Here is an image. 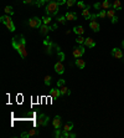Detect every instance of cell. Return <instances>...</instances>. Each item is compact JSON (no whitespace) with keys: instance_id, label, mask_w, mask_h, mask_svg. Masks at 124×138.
<instances>
[{"instance_id":"cell-24","label":"cell","mask_w":124,"mask_h":138,"mask_svg":"<svg viewBox=\"0 0 124 138\" xmlns=\"http://www.w3.org/2000/svg\"><path fill=\"white\" fill-rule=\"evenodd\" d=\"M51 17H52V16H50V15H45V16H44L42 19H41V20H42V24H46V25H50V24H51V20H52Z\"/></svg>"},{"instance_id":"cell-2","label":"cell","mask_w":124,"mask_h":138,"mask_svg":"<svg viewBox=\"0 0 124 138\" xmlns=\"http://www.w3.org/2000/svg\"><path fill=\"white\" fill-rule=\"evenodd\" d=\"M58 6H60V4L57 3V0H52L50 3H47V5H46V14L50 15V16L57 15V12H58Z\"/></svg>"},{"instance_id":"cell-5","label":"cell","mask_w":124,"mask_h":138,"mask_svg":"<svg viewBox=\"0 0 124 138\" xmlns=\"http://www.w3.org/2000/svg\"><path fill=\"white\" fill-rule=\"evenodd\" d=\"M85 51H86L85 45L76 46V47H73V50H72V56L74 58H79V57H82V55L85 54Z\"/></svg>"},{"instance_id":"cell-7","label":"cell","mask_w":124,"mask_h":138,"mask_svg":"<svg viewBox=\"0 0 124 138\" xmlns=\"http://www.w3.org/2000/svg\"><path fill=\"white\" fill-rule=\"evenodd\" d=\"M49 116L44 115V113H41L39 116V118H37V126H41V127H45L47 126V123H49Z\"/></svg>"},{"instance_id":"cell-13","label":"cell","mask_w":124,"mask_h":138,"mask_svg":"<svg viewBox=\"0 0 124 138\" xmlns=\"http://www.w3.org/2000/svg\"><path fill=\"white\" fill-rule=\"evenodd\" d=\"M50 96L52 98H58L60 96H62L60 88H58V87H57V88H51L50 90Z\"/></svg>"},{"instance_id":"cell-21","label":"cell","mask_w":124,"mask_h":138,"mask_svg":"<svg viewBox=\"0 0 124 138\" xmlns=\"http://www.w3.org/2000/svg\"><path fill=\"white\" fill-rule=\"evenodd\" d=\"M111 8H112V4H111V1H109V0H104V1L102 3V9L108 10V9H111Z\"/></svg>"},{"instance_id":"cell-16","label":"cell","mask_w":124,"mask_h":138,"mask_svg":"<svg viewBox=\"0 0 124 138\" xmlns=\"http://www.w3.org/2000/svg\"><path fill=\"white\" fill-rule=\"evenodd\" d=\"M74 63H76V66L78 67V69H81V70H83L86 67V61L83 60V58H76V61H74Z\"/></svg>"},{"instance_id":"cell-8","label":"cell","mask_w":124,"mask_h":138,"mask_svg":"<svg viewBox=\"0 0 124 138\" xmlns=\"http://www.w3.org/2000/svg\"><path fill=\"white\" fill-rule=\"evenodd\" d=\"M112 56L114 58H118V60H120V58H123L124 57V52L120 50V49H118V47H114L112 50Z\"/></svg>"},{"instance_id":"cell-43","label":"cell","mask_w":124,"mask_h":138,"mask_svg":"<svg viewBox=\"0 0 124 138\" xmlns=\"http://www.w3.org/2000/svg\"><path fill=\"white\" fill-rule=\"evenodd\" d=\"M122 47H123V49H124V40L122 41Z\"/></svg>"},{"instance_id":"cell-36","label":"cell","mask_w":124,"mask_h":138,"mask_svg":"<svg viewBox=\"0 0 124 138\" xmlns=\"http://www.w3.org/2000/svg\"><path fill=\"white\" fill-rule=\"evenodd\" d=\"M44 4H45V1H44V0H39V1H36V5L39 6V8H40V6H42Z\"/></svg>"},{"instance_id":"cell-26","label":"cell","mask_w":124,"mask_h":138,"mask_svg":"<svg viewBox=\"0 0 124 138\" xmlns=\"http://www.w3.org/2000/svg\"><path fill=\"white\" fill-rule=\"evenodd\" d=\"M85 37H82V35H77V37H76V42L78 44V45H83L85 44Z\"/></svg>"},{"instance_id":"cell-34","label":"cell","mask_w":124,"mask_h":138,"mask_svg":"<svg viewBox=\"0 0 124 138\" xmlns=\"http://www.w3.org/2000/svg\"><path fill=\"white\" fill-rule=\"evenodd\" d=\"M53 136L57 138H61V133H60V128H56V131H55V133H53Z\"/></svg>"},{"instance_id":"cell-31","label":"cell","mask_w":124,"mask_h":138,"mask_svg":"<svg viewBox=\"0 0 124 138\" xmlns=\"http://www.w3.org/2000/svg\"><path fill=\"white\" fill-rule=\"evenodd\" d=\"M77 6H78L81 10H83V9H86V8H87V5H86L83 1H78V3H77Z\"/></svg>"},{"instance_id":"cell-4","label":"cell","mask_w":124,"mask_h":138,"mask_svg":"<svg viewBox=\"0 0 124 138\" xmlns=\"http://www.w3.org/2000/svg\"><path fill=\"white\" fill-rule=\"evenodd\" d=\"M27 25H29V28H31V29H40V26L42 25V20L39 19L37 16L31 17L27 21Z\"/></svg>"},{"instance_id":"cell-19","label":"cell","mask_w":124,"mask_h":138,"mask_svg":"<svg viewBox=\"0 0 124 138\" xmlns=\"http://www.w3.org/2000/svg\"><path fill=\"white\" fill-rule=\"evenodd\" d=\"M112 8L114 10H120V9H122V3H120V0H114V3L112 4Z\"/></svg>"},{"instance_id":"cell-27","label":"cell","mask_w":124,"mask_h":138,"mask_svg":"<svg viewBox=\"0 0 124 138\" xmlns=\"http://www.w3.org/2000/svg\"><path fill=\"white\" fill-rule=\"evenodd\" d=\"M39 134V131L36 129V128H31L30 131H29V136L30 137H34V136H37Z\"/></svg>"},{"instance_id":"cell-18","label":"cell","mask_w":124,"mask_h":138,"mask_svg":"<svg viewBox=\"0 0 124 138\" xmlns=\"http://www.w3.org/2000/svg\"><path fill=\"white\" fill-rule=\"evenodd\" d=\"M73 32L76 35H83V32H85V30H83V26H81V25H77V26H74V28H73Z\"/></svg>"},{"instance_id":"cell-14","label":"cell","mask_w":124,"mask_h":138,"mask_svg":"<svg viewBox=\"0 0 124 138\" xmlns=\"http://www.w3.org/2000/svg\"><path fill=\"white\" fill-rule=\"evenodd\" d=\"M83 45L86 46V47H89V49H93L94 46H96V41L93 40L92 37H87L85 40V44Z\"/></svg>"},{"instance_id":"cell-6","label":"cell","mask_w":124,"mask_h":138,"mask_svg":"<svg viewBox=\"0 0 124 138\" xmlns=\"http://www.w3.org/2000/svg\"><path fill=\"white\" fill-rule=\"evenodd\" d=\"M44 46H45V52L46 54H49V55H51V52H52V47H56L55 44L51 42V39L49 37V36L44 40Z\"/></svg>"},{"instance_id":"cell-39","label":"cell","mask_w":124,"mask_h":138,"mask_svg":"<svg viewBox=\"0 0 124 138\" xmlns=\"http://www.w3.org/2000/svg\"><path fill=\"white\" fill-rule=\"evenodd\" d=\"M57 3H58L60 5H65V4L67 3V0H57Z\"/></svg>"},{"instance_id":"cell-20","label":"cell","mask_w":124,"mask_h":138,"mask_svg":"<svg viewBox=\"0 0 124 138\" xmlns=\"http://www.w3.org/2000/svg\"><path fill=\"white\" fill-rule=\"evenodd\" d=\"M60 91H61L62 96H66V95H70V93H71V91L67 88V86H66V85H63V86L60 87Z\"/></svg>"},{"instance_id":"cell-38","label":"cell","mask_w":124,"mask_h":138,"mask_svg":"<svg viewBox=\"0 0 124 138\" xmlns=\"http://www.w3.org/2000/svg\"><path fill=\"white\" fill-rule=\"evenodd\" d=\"M24 4H29V5H31V4H34V0H23Z\"/></svg>"},{"instance_id":"cell-10","label":"cell","mask_w":124,"mask_h":138,"mask_svg":"<svg viewBox=\"0 0 124 138\" xmlns=\"http://www.w3.org/2000/svg\"><path fill=\"white\" fill-rule=\"evenodd\" d=\"M49 31H52V28H51L50 25L42 24V25L40 26V32H41L42 35H47L49 34Z\"/></svg>"},{"instance_id":"cell-30","label":"cell","mask_w":124,"mask_h":138,"mask_svg":"<svg viewBox=\"0 0 124 138\" xmlns=\"http://www.w3.org/2000/svg\"><path fill=\"white\" fill-rule=\"evenodd\" d=\"M66 21H67L66 16H60L57 19V23H60V24H66Z\"/></svg>"},{"instance_id":"cell-32","label":"cell","mask_w":124,"mask_h":138,"mask_svg":"<svg viewBox=\"0 0 124 138\" xmlns=\"http://www.w3.org/2000/svg\"><path fill=\"white\" fill-rule=\"evenodd\" d=\"M74 4H76V0H67V3H66L67 8H71V6H73Z\"/></svg>"},{"instance_id":"cell-12","label":"cell","mask_w":124,"mask_h":138,"mask_svg":"<svg viewBox=\"0 0 124 138\" xmlns=\"http://www.w3.org/2000/svg\"><path fill=\"white\" fill-rule=\"evenodd\" d=\"M61 124H62L61 117H60V116H56V117L52 120V126H53V128H55V129H56V128H61Z\"/></svg>"},{"instance_id":"cell-44","label":"cell","mask_w":124,"mask_h":138,"mask_svg":"<svg viewBox=\"0 0 124 138\" xmlns=\"http://www.w3.org/2000/svg\"><path fill=\"white\" fill-rule=\"evenodd\" d=\"M123 58H124V57H123Z\"/></svg>"},{"instance_id":"cell-33","label":"cell","mask_w":124,"mask_h":138,"mask_svg":"<svg viewBox=\"0 0 124 138\" xmlns=\"http://www.w3.org/2000/svg\"><path fill=\"white\" fill-rule=\"evenodd\" d=\"M63 85H66V82H65V80H63V78H61V80L57 81V87H58V88H60L61 86H63Z\"/></svg>"},{"instance_id":"cell-3","label":"cell","mask_w":124,"mask_h":138,"mask_svg":"<svg viewBox=\"0 0 124 138\" xmlns=\"http://www.w3.org/2000/svg\"><path fill=\"white\" fill-rule=\"evenodd\" d=\"M0 21H1V23L8 28V30H10V31H15V25H14V23H12L10 15H4V16H1V17H0Z\"/></svg>"},{"instance_id":"cell-22","label":"cell","mask_w":124,"mask_h":138,"mask_svg":"<svg viewBox=\"0 0 124 138\" xmlns=\"http://www.w3.org/2000/svg\"><path fill=\"white\" fill-rule=\"evenodd\" d=\"M73 128V123L72 122H67L65 126H63V131H67V132H71Z\"/></svg>"},{"instance_id":"cell-28","label":"cell","mask_w":124,"mask_h":138,"mask_svg":"<svg viewBox=\"0 0 124 138\" xmlns=\"http://www.w3.org/2000/svg\"><path fill=\"white\" fill-rule=\"evenodd\" d=\"M44 80H45L44 82H45V85H46V86H50V85H51V80H52V77H51L50 75H46Z\"/></svg>"},{"instance_id":"cell-35","label":"cell","mask_w":124,"mask_h":138,"mask_svg":"<svg viewBox=\"0 0 124 138\" xmlns=\"http://www.w3.org/2000/svg\"><path fill=\"white\" fill-rule=\"evenodd\" d=\"M93 8H94L96 10H98V9H101V8H102V3H94V5H93Z\"/></svg>"},{"instance_id":"cell-41","label":"cell","mask_w":124,"mask_h":138,"mask_svg":"<svg viewBox=\"0 0 124 138\" xmlns=\"http://www.w3.org/2000/svg\"><path fill=\"white\" fill-rule=\"evenodd\" d=\"M71 138H76V134H74V133H71Z\"/></svg>"},{"instance_id":"cell-40","label":"cell","mask_w":124,"mask_h":138,"mask_svg":"<svg viewBox=\"0 0 124 138\" xmlns=\"http://www.w3.org/2000/svg\"><path fill=\"white\" fill-rule=\"evenodd\" d=\"M21 137L23 138H26V137H30V136H29V132H24V133H21Z\"/></svg>"},{"instance_id":"cell-37","label":"cell","mask_w":124,"mask_h":138,"mask_svg":"<svg viewBox=\"0 0 124 138\" xmlns=\"http://www.w3.org/2000/svg\"><path fill=\"white\" fill-rule=\"evenodd\" d=\"M111 21H112V24H115V23H118V16H117V15H115V16H114V17H112V19H111Z\"/></svg>"},{"instance_id":"cell-29","label":"cell","mask_w":124,"mask_h":138,"mask_svg":"<svg viewBox=\"0 0 124 138\" xmlns=\"http://www.w3.org/2000/svg\"><path fill=\"white\" fill-rule=\"evenodd\" d=\"M97 16H98V17H101V19H103V17H106V16H107V10H104V9H103V10H101V11H99L98 14H97Z\"/></svg>"},{"instance_id":"cell-9","label":"cell","mask_w":124,"mask_h":138,"mask_svg":"<svg viewBox=\"0 0 124 138\" xmlns=\"http://www.w3.org/2000/svg\"><path fill=\"white\" fill-rule=\"evenodd\" d=\"M53 69H55V71H56L58 75H62V74L65 72V66H63V63H62L61 60H60V61H57V62L55 63Z\"/></svg>"},{"instance_id":"cell-23","label":"cell","mask_w":124,"mask_h":138,"mask_svg":"<svg viewBox=\"0 0 124 138\" xmlns=\"http://www.w3.org/2000/svg\"><path fill=\"white\" fill-rule=\"evenodd\" d=\"M4 11H5L6 15H10V16H11V15H14V9H12V6H10V5L5 6Z\"/></svg>"},{"instance_id":"cell-1","label":"cell","mask_w":124,"mask_h":138,"mask_svg":"<svg viewBox=\"0 0 124 138\" xmlns=\"http://www.w3.org/2000/svg\"><path fill=\"white\" fill-rule=\"evenodd\" d=\"M11 45L12 47L16 50L20 56L23 58H26L27 57V50H26V40L24 37V35H20L19 36V40H17V36H15L14 39L11 40Z\"/></svg>"},{"instance_id":"cell-15","label":"cell","mask_w":124,"mask_h":138,"mask_svg":"<svg viewBox=\"0 0 124 138\" xmlns=\"http://www.w3.org/2000/svg\"><path fill=\"white\" fill-rule=\"evenodd\" d=\"M65 16H66V19H67V21H73V20H77L78 15H77V12L70 11V12H67Z\"/></svg>"},{"instance_id":"cell-42","label":"cell","mask_w":124,"mask_h":138,"mask_svg":"<svg viewBox=\"0 0 124 138\" xmlns=\"http://www.w3.org/2000/svg\"><path fill=\"white\" fill-rule=\"evenodd\" d=\"M45 3H50V1H52V0H44Z\"/></svg>"},{"instance_id":"cell-25","label":"cell","mask_w":124,"mask_h":138,"mask_svg":"<svg viewBox=\"0 0 124 138\" xmlns=\"http://www.w3.org/2000/svg\"><path fill=\"white\" fill-rule=\"evenodd\" d=\"M114 16H115V10H114L113 8L108 9V10H107V17L112 19V17H114Z\"/></svg>"},{"instance_id":"cell-17","label":"cell","mask_w":124,"mask_h":138,"mask_svg":"<svg viewBox=\"0 0 124 138\" xmlns=\"http://www.w3.org/2000/svg\"><path fill=\"white\" fill-rule=\"evenodd\" d=\"M89 5H87V8L86 9H83L82 10V16L85 17V19H87V20H89V17H91V12H89Z\"/></svg>"},{"instance_id":"cell-11","label":"cell","mask_w":124,"mask_h":138,"mask_svg":"<svg viewBox=\"0 0 124 138\" xmlns=\"http://www.w3.org/2000/svg\"><path fill=\"white\" fill-rule=\"evenodd\" d=\"M89 28L92 29V31H94V32H98V31L101 30V26H99V24L97 23L96 20H91L89 21Z\"/></svg>"}]
</instances>
